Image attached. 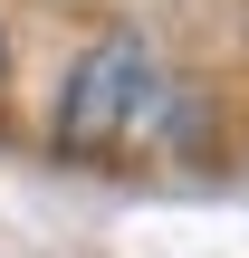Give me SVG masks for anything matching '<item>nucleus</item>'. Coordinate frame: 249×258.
Masks as SVG:
<instances>
[{"instance_id": "nucleus-1", "label": "nucleus", "mask_w": 249, "mask_h": 258, "mask_svg": "<svg viewBox=\"0 0 249 258\" xmlns=\"http://www.w3.org/2000/svg\"><path fill=\"white\" fill-rule=\"evenodd\" d=\"M154 115H163V67H154V48H144V38H96V48L77 57L67 96H58V144H67V153H125V144L154 134Z\"/></svg>"}, {"instance_id": "nucleus-2", "label": "nucleus", "mask_w": 249, "mask_h": 258, "mask_svg": "<svg viewBox=\"0 0 249 258\" xmlns=\"http://www.w3.org/2000/svg\"><path fill=\"white\" fill-rule=\"evenodd\" d=\"M0 57H10V38H0Z\"/></svg>"}]
</instances>
